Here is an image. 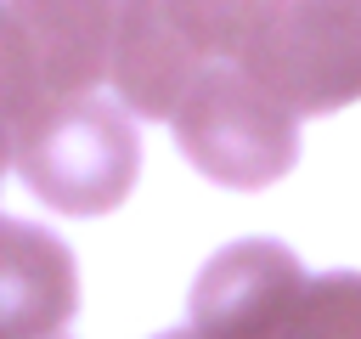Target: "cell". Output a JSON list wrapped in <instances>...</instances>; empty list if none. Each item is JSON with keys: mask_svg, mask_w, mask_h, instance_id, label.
I'll return each mask as SVG.
<instances>
[{"mask_svg": "<svg viewBox=\"0 0 361 339\" xmlns=\"http://www.w3.org/2000/svg\"><path fill=\"white\" fill-rule=\"evenodd\" d=\"M288 113H338L361 102V0H254L237 56Z\"/></svg>", "mask_w": 361, "mask_h": 339, "instance_id": "cell-1", "label": "cell"}, {"mask_svg": "<svg viewBox=\"0 0 361 339\" xmlns=\"http://www.w3.org/2000/svg\"><path fill=\"white\" fill-rule=\"evenodd\" d=\"M11 164L34 198L62 215H107L130 198L141 170V141L124 102L107 96H68L39 107L11 136Z\"/></svg>", "mask_w": 361, "mask_h": 339, "instance_id": "cell-2", "label": "cell"}, {"mask_svg": "<svg viewBox=\"0 0 361 339\" xmlns=\"http://www.w3.org/2000/svg\"><path fill=\"white\" fill-rule=\"evenodd\" d=\"M175 147L220 186H271L299 158V113H288L237 62H209L169 113Z\"/></svg>", "mask_w": 361, "mask_h": 339, "instance_id": "cell-3", "label": "cell"}, {"mask_svg": "<svg viewBox=\"0 0 361 339\" xmlns=\"http://www.w3.org/2000/svg\"><path fill=\"white\" fill-rule=\"evenodd\" d=\"M305 288V266L293 249L271 237H248L220 249L192 288V333L197 339H276L293 299Z\"/></svg>", "mask_w": 361, "mask_h": 339, "instance_id": "cell-4", "label": "cell"}, {"mask_svg": "<svg viewBox=\"0 0 361 339\" xmlns=\"http://www.w3.org/2000/svg\"><path fill=\"white\" fill-rule=\"evenodd\" d=\"M135 0H6L45 107L90 96L107 79L113 40Z\"/></svg>", "mask_w": 361, "mask_h": 339, "instance_id": "cell-5", "label": "cell"}, {"mask_svg": "<svg viewBox=\"0 0 361 339\" xmlns=\"http://www.w3.org/2000/svg\"><path fill=\"white\" fill-rule=\"evenodd\" d=\"M79 305V271L56 232L0 215V339H51Z\"/></svg>", "mask_w": 361, "mask_h": 339, "instance_id": "cell-6", "label": "cell"}, {"mask_svg": "<svg viewBox=\"0 0 361 339\" xmlns=\"http://www.w3.org/2000/svg\"><path fill=\"white\" fill-rule=\"evenodd\" d=\"M276 339H361V271L305 277Z\"/></svg>", "mask_w": 361, "mask_h": 339, "instance_id": "cell-7", "label": "cell"}, {"mask_svg": "<svg viewBox=\"0 0 361 339\" xmlns=\"http://www.w3.org/2000/svg\"><path fill=\"white\" fill-rule=\"evenodd\" d=\"M39 107H45L39 79H34L28 51H23V40H17V23H11V11H6V0H0V124L17 136Z\"/></svg>", "mask_w": 361, "mask_h": 339, "instance_id": "cell-8", "label": "cell"}, {"mask_svg": "<svg viewBox=\"0 0 361 339\" xmlns=\"http://www.w3.org/2000/svg\"><path fill=\"white\" fill-rule=\"evenodd\" d=\"M6 164H11V130L0 124V175H6Z\"/></svg>", "mask_w": 361, "mask_h": 339, "instance_id": "cell-9", "label": "cell"}, {"mask_svg": "<svg viewBox=\"0 0 361 339\" xmlns=\"http://www.w3.org/2000/svg\"><path fill=\"white\" fill-rule=\"evenodd\" d=\"M158 339H197V333H192V328H186V333H158Z\"/></svg>", "mask_w": 361, "mask_h": 339, "instance_id": "cell-10", "label": "cell"}]
</instances>
